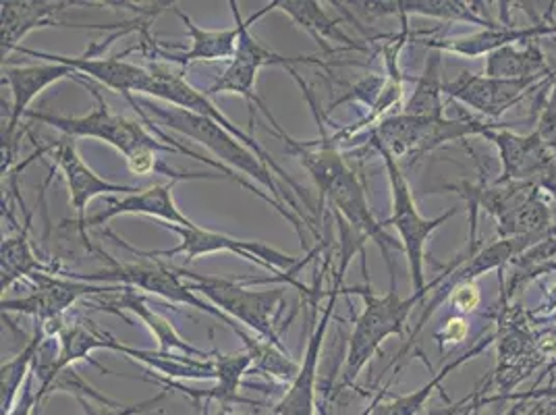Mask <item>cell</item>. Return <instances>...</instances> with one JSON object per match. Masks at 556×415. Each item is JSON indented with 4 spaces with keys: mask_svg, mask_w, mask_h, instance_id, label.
<instances>
[{
    "mask_svg": "<svg viewBox=\"0 0 556 415\" xmlns=\"http://www.w3.org/2000/svg\"><path fill=\"white\" fill-rule=\"evenodd\" d=\"M277 136L287 141V150L300 161L303 168L309 173V177L314 179V184L320 191V206L325 200H330L339 221L349 225L353 237L359 243L371 239L380 248L393 273L389 250L393 248L403 250V248L391 235H387L384 225H380L374 218L370 204L366 200L364 185L359 184L357 175L349 168L348 162L337 150V143H339L337 136L328 138L325 131H320V141H307V143L289 138L285 131H278Z\"/></svg>",
    "mask_w": 556,
    "mask_h": 415,
    "instance_id": "cell-1",
    "label": "cell"
},
{
    "mask_svg": "<svg viewBox=\"0 0 556 415\" xmlns=\"http://www.w3.org/2000/svg\"><path fill=\"white\" fill-rule=\"evenodd\" d=\"M93 98L98 100V109L84 116L47 115L38 111H29L27 118L50 125L52 129H59L65 138H92L106 141L118 150L127 166L134 175H150L161 173L168 175L170 181H191V179H216L210 173H175L166 164L156 159V152H181L173 143H163V139L152 136L139 121L125 118V116L111 113L109 104L93 90ZM184 154V152H181Z\"/></svg>",
    "mask_w": 556,
    "mask_h": 415,
    "instance_id": "cell-2",
    "label": "cell"
},
{
    "mask_svg": "<svg viewBox=\"0 0 556 415\" xmlns=\"http://www.w3.org/2000/svg\"><path fill=\"white\" fill-rule=\"evenodd\" d=\"M129 102L136 106L139 115L143 116V121H161L168 129L181 134L189 139H195L198 143H202L204 148H208L210 152L218 159V162L227 168L241 171L243 175L252 177L262 187H266L270 191V198H275L278 204L282 206L293 208L298 214H302V208L295 204V200L287 193L280 191L275 177H273V168L268 164L260 161V156L255 154L252 148H248L243 141L235 138L227 129H223L218 123L210 121L206 116L193 115L184 109L177 106H161L154 102H138L134 98H129Z\"/></svg>",
    "mask_w": 556,
    "mask_h": 415,
    "instance_id": "cell-3",
    "label": "cell"
},
{
    "mask_svg": "<svg viewBox=\"0 0 556 415\" xmlns=\"http://www.w3.org/2000/svg\"><path fill=\"white\" fill-rule=\"evenodd\" d=\"M229 7H231L235 24L239 25L237 52H235V59H232L231 65L212 84L208 96L212 98V96H218V93H239V96L245 98V102H248V106H250V118H254V106H257V109L266 115V118L273 123L275 131H282V127L278 125L277 118L264 106V102H262V100L257 98V93H255V77H257L260 70H264V67H275V65H280V67H287V70H289V67H293V65H298V63H303V65H320L323 70H328V65H326L325 61L312 59V56H295V59L282 56V54H277L275 50L264 47L257 38H254V34H252L250 27H252L262 15H266L268 11L277 9L278 0H273L270 4L262 7L257 13H254V15H252L250 20H245V22H243V17H241V13H239V4H237L235 0L229 2Z\"/></svg>",
    "mask_w": 556,
    "mask_h": 415,
    "instance_id": "cell-4",
    "label": "cell"
},
{
    "mask_svg": "<svg viewBox=\"0 0 556 415\" xmlns=\"http://www.w3.org/2000/svg\"><path fill=\"white\" fill-rule=\"evenodd\" d=\"M355 291L364 298V312L355 320L351 332L343 385H353L380 345L389 337L403 332V326L414 307L428 295V291H414L412 298H401L394 289V282L387 295H374L371 289Z\"/></svg>",
    "mask_w": 556,
    "mask_h": 415,
    "instance_id": "cell-5",
    "label": "cell"
},
{
    "mask_svg": "<svg viewBox=\"0 0 556 415\" xmlns=\"http://www.w3.org/2000/svg\"><path fill=\"white\" fill-rule=\"evenodd\" d=\"M498 123H484L471 118H424V116L394 115L382 118L371 138L374 146L389 152L394 161L414 162L432 152L444 141L484 136Z\"/></svg>",
    "mask_w": 556,
    "mask_h": 415,
    "instance_id": "cell-6",
    "label": "cell"
},
{
    "mask_svg": "<svg viewBox=\"0 0 556 415\" xmlns=\"http://www.w3.org/2000/svg\"><path fill=\"white\" fill-rule=\"evenodd\" d=\"M111 260V257H109ZM113 268H104L100 273L92 275H63V277L73 278V280H84V282H115L123 287H131V289H141L146 293H154L161 295L164 300L173 301V303H181L195 307L200 312H206L210 316L223 320L231 328L235 335H239L243 339L245 347L255 345L254 339L241 330V326L237 320L229 318L225 312H220L218 307L210 305L204 300H200L193 289L184 282V277L177 271H168L159 262H138V264H118L115 260H111Z\"/></svg>",
    "mask_w": 556,
    "mask_h": 415,
    "instance_id": "cell-7",
    "label": "cell"
},
{
    "mask_svg": "<svg viewBox=\"0 0 556 415\" xmlns=\"http://www.w3.org/2000/svg\"><path fill=\"white\" fill-rule=\"evenodd\" d=\"M380 152V156L384 159L387 164V173H389V181H391V193H393V214L387 218V223L382 225H393L401 237V248L407 255V264H409V273H412V287L414 291H430L434 287H439L441 278L434 280L432 285H426L424 277V250H426V241L432 232L437 231L441 225H444L451 216L457 214V208H451L448 212L441 214L439 218H424L417 212L409 181L403 175L399 162L394 161L389 152H384L382 148H376Z\"/></svg>",
    "mask_w": 556,
    "mask_h": 415,
    "instance_id": "cell-8",
    "label": "cell"
},
{
    "mask_svg": "<svg viewBox=\"0 0 556 415\" xmlns=\"http://www.w3.org/2000/svg\"><path fill=\"white\" fill-rule=\"evenodd\" d=\"M166 229L177 232L181 237L179 246L173 250H159V252H138L136 248L127 246L125 241H121L116 235L111 232V237L116 239L118 246L127 248L129 252L139 255V257H175V255H186L187 262L200 257V255L216 254V252H231V254L241 255L250 262H254L257 266L266 268V271H280L285 268L287 273H298L302 266L309 262V257H305L303 262H298V257L293 255L282 254L275 248L262 243V241H245V239H235L231 235H223V232L208 231L202 229L198 225L193 227H177V225H164Z\"/></svg>",
    "mask_w": 556,
    "mask_h": 415,
    "instance_id": "cell-9",
    "label": "cell"
},
{
    "mask_svg": "<svg viewBox=\"0 0 556 415\" xmlns=\"http://www.w3.org/2000/svg\"><path fill=\"white\" fill-rule=\"evenodd\" d=\"M177 273L184 278H191L195 285H189V287L193 291H200L202 295H206L229 318L245 324L264 341L277 345L278 349H285L280 343L277 323H275L278 303L282 301L280 289L252 291V289H245L227 278L202 277V275H195L189 271H177Z\"/></svg>",
    "mask_w": 556,
    "mask_h": 415,
    "instance_id": "cell-10",
    "label": "cell"
},
{
    "mask_svg": "<svg viewBox=\"0 0 556 415\" xmlns=\"http://www.w3.org/2000/svg\"><path fill=\"white\" fill-rule=\"evenodd\" d=\"M150 73H152V77H150V84H148V88L143 92L146 96H154V98L166 102L168 106H177V109H184V111H189L193 115L206 116L210 121L218 123L223 129H227L239 141H243L248 148H252L255 154L260 156V161L268 164L275 175H278L282 181H287V185L298 193V198H302L303 202H305V206L312 208V200H309V196H307V191L303 189L302 185L295 184L250 134L241 131L235 123H231L227 116L223 115L220 109H216V104L210 100L208 93L195 90L193 86L187 84L179 73H170L163 65L150 67Z\"/></svg>",
    "mask_w": 556,
    "mask_h": 415,
    "instance_id": "cell-11",
    "label": "cell"
},
{
    "mask_svg": "<svg viewBox=\"0 0 556 415\" xmlns=\"http://www.w3.org/2000/svg\"><path fill=\"white\" fill-rule=\"evenodd\" d=\"M31 280L36 282V291L24 300H2V312H20L27 316H36L45 326L48 337H56L59 330L65 326L63 314L70 310L75 301L88 295H102L111 291H121V285H93L84 280H73L56 275L38 273Z\"/></svg>",
    "mask_w": 556,
    "mask_h": 415,
    "instance_id": "cell-12",
    "label": "cell"
},
{
    "mask_svg": "<svg viewBox=\"0 0 556 415\" xmlns=\"http://www.w3.org/2000/svg\"><path fill=\"white\" fill-rule=\"evenodd\" d=\"M482 138L490 139L498 148L503 162L501 181L532 184L542 189L555 168L556 146L548 143L538 131L530 136H517L510 131V125L498 123L496 127L488 129Z\"/></svg>",
    "mask_w": 556,
    "mask_h": 415,
    "instance_id": "cell-13",
    "label": "cell"
},
{
    "mask_svg": "<svg viewBox=\"0 0 556 415\" xmlns=\"http://www.w3.org/2000/svg\"><path fill=\"white\" fill-rule=\"evenodd\" d=\"M555 77H548L542 81H532V79L513 81V79H496V77L473 75V73L462 71L457 79L442 84V93L473 109L476 113L496 121L498 116H503V113H507L510 106L521 102L533 88H544Z\"/></svg>",
    "mask_w": 556,
    "mask_h": 415,
    "instance_id": "cell-14",
    "label": "cell"
},
{
    "mask_svg": "<svg viewBox=\"0 0 556 415\" xmlns=\"http://www.w3.org/2000/svg\"><path fill=\"white\" fill-rule=\"evenodd\" d=\"M47 152L52 154L56 166L65 175V181L70 185L71 204H73L75 214H77V218H75L77 229L81 232V241L86 243V248L92 250V246L88 241V235H86V231H88L86 229V223H88L86 208H88V204L98 196H106V193L131 196V193L141 191V189L131 187V185L111 184V181L100 179L92 168L84 162V159L79 156L75 139L63 138V141H59L56 146H48V148L38 150V154H47Z\"/></svg>",
    "mask_w": 556,
    "mask_h": 415,
    "instance_id": "cell-15",
    "label": "cell"
},
{
    "mask_svg": "<svg viewBox=\"0 0 556 415\" xmlns=\"http://www.w3.org/2000/svg\"><path fill=\"white\" fill-rule=\"evenodd\" d=\"M17 52H22L25 56H34V59H45L47 63H59V65H67L75 73L88 75L93 81L102 84L104 88L113 90V92L123 93V96H131V93H143L152 73L150 70L138 67L134 63L123 61V56H63V54H50V52H38L31 48H17Z\"/></svg>",
    "mask_w": 556,
    "mask_h": 415,
    "instance_id": "cell-16",
    "label": "cell"
},
{
    "mask_svg": "<svg viewBox=\"0 0 556 415\" xmlns=\"http://www.w3.org/2000/svg\"><path fill=\"white\" fill-rule=\"evenodd\" d=\"M341 287V277L334 275V289L328 295L325 312L320 320L314 326V332L309 335L307 349L302 360L300 374L295 380L289 385L285 392L282 401L275 407L277 415H316V380H318V364H320V353L325 345L326 330L332 318L334 305H337V295Z\"/></svg>",
    "mask_w": 556,
    "mask_h": 415,
    "instance_id": "cell-17",
    "label": "cell"
},
{
    "mask_svg": "<svg viewBox=\"0 0 556 415\" xmlns=\"http://www.w3.org/2000/svg\"><path fill=\"white\" fill-rule=\"evenodd\" d=\"M67 77H77V73L67 65H59V63H42L31 67L2 65V79L9 84L11 96H13L11 116L7 123V131L2 136V143L9 152L13 150V143H15L13 138L20 129V121L29 113L27 106L31 104V100L45 92L52 84Z\"/></svg>",
    "mask_w": 556,
    "mask_h": 415,
    "instance_id": "cell-18",
    "label": "cell"
},
{
    "mask_svg": "<svg viewBox=\"0 0 556 415\" xmlns=\"http://www.w3.org/2000/svg\"><path fill=\"white\" fill-rule=\"evenodd\" d=\"M173 185H175V181L154 185L150 189L125 196L121 200L111 198L109 206L100 210L98 214H93L92 218H88L86 229L106 225L109 221H113L116 216H123V214H141V216L159 218V221H163L164 225L193 227L195 223H191L173 200Z\"/></svg>",
    "mask_w": 556,
    "mask_h": 415,
    "instance_id": "cell-19",
    "label": "cell"
},
{
    "mask_svg": "<svg viewBox=\"0 0 556 415\" xmlns=\"http://www.w3.org/2000/svg\"><path fill=\"white\" fill-rule=\"evenodd\" d=\"M79 2L70 0H2L0 2V47L2 59L17 50L25 36L38 27L59 25L54 15Z\"/></svg>",
    "mask_w": 556,
    "mask_h": 415,
    "instance_id": "cell-20",
    "label": "cell"
},
{
    "mask_svg": "<svg viewBox=\"0 0 556 415\" xmlns=\"http://www.w3.org/2000/svg\"><path fill=\"white\" fill-rule=\"evenodd\" d=\"M556 34V25L551 24H533L530 27H513V25H494L488 27L480 34L459 38V40H446V42H437L430 47L437 50H446L453 54H462V56H482V54H492L496 50L505 47H515V42L521 45H533L538 38Z\"/></svg>",
    "mask_w": 556,
    "mask_h": 415,
    "instance_id": "cell-21",
    "label": "cell"
},
{
    "mask_svg": "<svg viewBox=\"0 0 556 415\" xmlns=\"http://www.w3.org/2000/svg\"><path fill=\"white\" fill-rule=\"evenodd\" d=\"M357 7H364V11L371 17H409V15H424V17H437L446 22H469V24L494 27L496 24L488 22L484 17L476 15L478 9H471L467 2L457 0H393V2H355Z\"/></svg>",
    "mask_w": 556,
    "mask_h": 415,
    "instance_id": "cell-22",
    "label": "cell"
},
{
    "mask_svg": "<svg viewBox=\"0 0 556 415\" xmlns=\"http://www.w3.org/2000/svg\"><path fill=\"white\" fill-rule=\"evenodd\" d=\"M278 7L295 22L303 27L325 52H334V48L330 47L326 40L343 45L349 50H359V52H368V48L359 42H355L353 38H349L348 34L341 29V24L334 22L320 2L316 0H278Z\"/></svg>",
    "mask_w": 556,
    "mask_h": 415,
    "instance_id": "cell-23",
    "label": "cell"
},
{
    "mask_svg": "<svg viewBox=\"0 0 556 415\" xmlns=\"http://www.w3.org/2000/svg\"><path fill=\"white\" fill-rule=\"evenodd\" d=\"M486 75L513 81H542L555 77L538 45L523 48L505 47L488 54Z\"/></svg>",
    "mask_w": 556,
    "mask_h": 415,
    "instance_id": "cell-24",
    "label": "cell"
},
{
    "mask_svg": "<svg viewBox=\"0 0 556 415\" xmlns=\"http://www.w3.org/2000/svg\"><path fill=\"white\" fill-rule=\"evenodd\" d=\"M175 13L186 24L187 32L191 36V48L181 56H170V61H177L187 65L191 61H225L235 59L237 42H239V25L235 24L231 29H204L193 24L186 13L175 9Z\"/></svg>",
    "mask_w": 556,
    "mask_h": 415,
    "instance_id": "cell-25",
    "label": "cell"
},
{
    "mask_svg": "<svg viewBox=\"0 0 556 415\" xmlns=\"http://www.w3.org/2000/svg\"><path fill=\"white\" fill-rule=\"evenodd\" d=\"M494 339H496L494 335L482 339L478 345L471 347L469 351H465L464 355H459V357H455L451 364H446V366H444L430 382H426L421 389L409 392V394H403V397H394V399L384 401V403H378V405L371 410L370 415H419V412H421L424 405H426V401L432 397V392L441 387L442 380L448 378V374H453L455 369L462 368L465 362H469V360H473L476 355H480L484 349L492 345Z\"/></svg>",
    "mask_w": 556,
    "mask_h": 415,
    "instance_id": "cell-26",
    "label": "cell"
},
{
    "mask_svg": "<svg viewBox=\"0 0 556 415\" xmlns=\"http://www.w3.org/2000/svg\"><path fill=\"white\" fill-rule=\"evenodd\" d=\"M27 232H29V221L25 223L22 232L2 241V248H0V255H2V291H9L13 287V282L20 280V278H31L38 273L54 275V266L45 264L38 255L34 254V250L29 246V239H27Z\"/></svg>",
    "mask_w": 556,
    "mask_h": 415,
    "instance_id": "cell-27",
    "label": "cell"
},
{
    "mask_svg": "<svg viewBox=\"0 0 556 415\" xmlns=\"http://www.w3.org/2000/svg\"><path fill=\"white\" fill-rule=\"evenodd\" d=\"M47 337V330L42 324L36 326L34 337L27 341V345L22 349V353H17L13 360L4 362L0 368V410L2 415L9 414L13 410V405L20 399V391H24L27 378L31 376L34 368V357L38 353V349L42 345Z\"/></svg>",
    "mask_w": 556,
    "mask_h": 415,
    "instance_id": "cell-28",
    "label": "cell"
},
{
    "mask_svg": "<svg viewBox=\"0 0 556 415\" xmlns=\"http://www.w3.org/2000/svg\"><path fill=\"white\" fill-rule=\"evenodd\" d=\"M442 81L441 79V52H430L426 61V70L417 79L416 92L409 96V100L403 106V115L424 116V118H442Z\"/></svg>",
    "mask_w": 556,
    "mask_h": 415,
    "instance_id": "cell-29",
    "label": "cell"
},
{
    "mask_svg": "<svg viewBox=\"0 0 556 415\" xmlns=\"http://www.w3.org/2000/svg\"><path fill=\"white\" fill-rule=\"evenodd\" d=\"M216 366H218L216 387L206 392H198L195 397L214 399L220 405L248 403L243 397H239V387L245 372L254 366V355L250 351L232 353V355H216Z\"/></svg>",
    "mask_w": 556,
    "mask_h": 415,
    "instance_id": "cell-30",
    "label": "cell"
},
{
    "mask_svg": "<svg viewBox=\"0 0 556 415\" xmlns=\"http://www.w3.org/2000/svg\"><path fill=\"white\" fill-rule=\"evenodd\" d=\"M115 305H121V307L131 310L134 314H138V318H141L143 323L148 324V326H150V330L156 335V339H159V343H161V351H163V353H168L170 349H179V351L187 353L189 357L210 360L208 353H204V351H200V349L189 345L187 341H184V339L175 332V328H173L170 324L163 320L161 316H156L154 312H150V310L143 305V301L139 300L138 295L134 293V289H131V287H125V295H121Z\"/></svg>",
    "mask_w": 556,
    "mask_h": 415,
    "instance_id": "cell-31",
    "label": "cell"
},
{
    "mask_svg": "<svg viewBox=\"0 0 556 415\" xmlns=\"http://www.w3.org/2000/svg\"><path fill=\"white\" fill-rule=\"evenodd\" d=\"M164 399H166V391H161L159 394L150 397V399L139 401V403H131V405H104V407H100V410L93 407L92 403H90V399L79 397L77 401H79V405H81L84 415H139L154 410L159 403H163Z\"/></svg>",
    "mask_w": 556,
    "mask_h": 415,
    "instance_id": "cell-32",
    "label": "cell"
},
{
    "mask_svg": "<svg viewBox=\"0 0 556 415\" xmlns=\"http://www.w3.org/2000/svg\"><path fill=\"white\" fill-rule=\"evenodd\" d=\"M451 303L459 310V312H471L480 305V291L476 287V282H459L451 289L448 293Z\"/></svg>",
    "mask_w": 556,
    "mask_h": 415,
    "instance_id": "cell-33",
    "label": "cell"
},
{
    "mask_svg": "<svg viewBox=\"0 0 556 415\" xmlns=\"http://www.w3.org/2000/svg\"><path fill=\"white\" fill-rule=\"evenodd\" d=\"M535 131L546 139L548 143L556 146V75L555 79H553V92H551V98H548V102H546V106H544V111L540 115Z\"/></svg>",
    "mask_w": 556,
    "mask_h": 415,
    "instance_id": "cell-34",
    "label": "cell"
},
{
    "mask_svg": "<svg viewBox=\"0 0 556 415\" xmlns=\"http://www.w3.org/2000/svg\"><path fill=\"white\" fill-rule=\"evenodd\" d=\"M31 376H34V374H31ZM31 376L27 378L24 391L20 394L17 403L13 405V410H11L7 415H31V412L42 403V399L38 397V391H36V389H34V385H31Z\"/></svg>",
    "mask_w": 556,
    "mask_h": 415,
    "instance_id": "cell-35",
    "label": "cell"
},
{
    "mask_svg": "<svg viewBox=\"0 0 556 415\" xmlns=\"http://www.w3.org/2000/svg\"><path fill=\"white\" fill-rule=\"evenodd\" d=\"M533 399H556V385L551 387H540V389H532L526 392H509L505 397H490L486 403H494V401H515V403H526V401H533Z\"/></svg>",
    "mask_w": 556,
    "mask_h": 415,
    "instance_id": "cell-36",
    "label": "cell"
},
{
    "mask_svg": "<svg viewBox=\"0 0 556 415\" xmlns=\"http://www.w3.org/2000/svg\"><path fill=\"white\" fill-rule=\"evenodd\" d=\"M465 335H467V324H465L464 318H455V320H451V323L444 326V330H442L441 335H439V339H441V343H459V341H464Z\"/></svg>",
    "mask_w": 556,
    "mask_h": 415,
    "instance_id": "cell-37",
    "label": "cell"
},
{
    "mask_svg": "<svg viewBox=\"0 0 556 415\" xmlns=\"http://www.w3.org/2000/svg\"><path fill=\"white\" fill-rule=\"evenodd\" d=\"M542 187H544V189H548V191H553V193H556V164L555 168H553V173H551V177L544 181Z\"/></svg>",
    "mask_w": 556,
    "mask_h": 415,
    "instance_id": "cell-38",
    "label": "cell"
},
{
    "mask_svg": "<svg viewBox=\"0 0 556 415\" xmlns=\"http://www.w3.org/2000/svg\"><path fill=\"white\" fill-rule=\"evenodd\" d=\"M507 415H521V403H517V405H515Z\"/></svg>",
    "mask_w": 556,
    "mask_h": 415,
    "instance_id": "cell-39",
    "label": "cell"
},
{
    "mask_svg": "<svg viewBox=\"0 0 556 415\" xmlns=\"http://www.w3.org/2000/svg\"><path fill=\"white\" fill-rule=\"evenodd\" d=\"M218 415H245V414H229V412H220V414ZM270 415H275V412H273V414Z\"/></svg>",
    "mask_w": 556,
    "mask_h": 415,
    "instance_id": "cell-40",
    "label": "cell"
},
{
    "mask_svg": "<svg viewBox=\"0 0 556 415\" xmlns=\"http://www.w3.org/2000/svg\"><path fill=\"white\" fill-rule=\"evenodd\" d=\"M275 415H277V412H275Z\"/></svg>",
    "mask_w": 556,
    "mask_h": 415,
    "instance_id": "cell-41",
    "label": "cell"
}]
</instances>
